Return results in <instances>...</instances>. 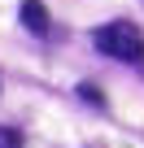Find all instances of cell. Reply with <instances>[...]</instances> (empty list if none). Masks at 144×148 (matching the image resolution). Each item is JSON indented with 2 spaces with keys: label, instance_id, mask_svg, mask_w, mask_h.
<instances>
[{
  "label": "cell",
  "instance_id": "3",
  "mask_svg": "<svg viewBox=\"0 0 144 148\" xmlns=\"http://www.w3.org/2000/svg\"><path fill=\"white\" fill-rule=\"evenodd\" d=\"M0 148H22L18 131H9V126H0Z\"/></svg>",
  "mask_w": 144,
  "mask_h": 148
},
{
  "label": "cell",
  "instance_id": "2",
  "mask_svg": "<svg viewBox=\"0 0 144 148\" xmlns=\"http://www.w3.org/2000/svg\"><path fill=\"white\" fill-rule=\"evenodd\" d=\"M18 13H22V26H26V31L48 35V26H52V22H48V9L39 5V0H22V9H18Z\"/></svg>",
  "mask_w": 144,
  "mask_h": 148
},
{
  "label": "cell",
  "instance_id": "1",
  "mask_svg": "<svg viewBox=\"0 0 144 148\" xmlns=\"http://www.w3.org/2000/svg\"><path fill=\"white\" fill-rule=\"evenodd\" d=\"M96 48L105 52V57H118V61H144V35H140V26H131V22H105V26H96Z\"/></svg>",
  "mask_w": 144,
  "mask_h": 148
},
{
  "label": "cell",
  "instance_id": "4",
  "mask_svg": "<svg viewBox=\"0 0 144 148\" xmlns=\"http://www.w3.org/2000/svg\"><path fill=\"white\" fill-rule=\"evenodd\" d=\"M79 96H83V100H92V105H101V92H96V87H88V83L79 87Z\"/></svg>",
  "mask_w": 144,
  "mask_h": 148
}]
</instances>
